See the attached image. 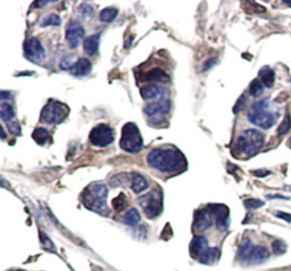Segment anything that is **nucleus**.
<instances>
[{
	"mask_svg": "<svg viewBox=\"0 0 291 271\" xmlns=\"http://www.w3.org/2000/svg\"><path fill=\"white\" fill-rule=\"evenodd\" d=\"M146 81H154V82H169L168 74L163 71L162 69H153L149 72H147L145 75Z\"/></svg>",
	"mask_w": 291,
	"mask_h": 271,
	"instance_id": "obj_20",
	"label": "nucleus"
},
{
	"mask_svg": "<svg viewBox=\"0 0 291 271\" xmlns=\"http://www.w3.org/2000/svg\"><path fill=\"white\" fill-rule=\"evenodd\" d=\"M290 129H291V118L289 114H286L283 121L281 122L279 128H277V133H279L280 136H284L289 132Z\"/></svg>",
	"mask_w": 291,
	"mask_h": 271,
	"instance_id": "obj_30",
	"label": "nucleus"
},
{
	"mask_svg": "<svg viewBox=\"0 0 291 271\" xmlns=\"http://www.w3.org/2000/svg\"><path fill=\"white\" fill-rule=\"evenodd\" d=\"M149 166L160 172L174 173L183 171L187 167L186 157L176 148L160 147L151 150L147 156Z\"/></svg>",
	"mask_w": 291,
	"mask_h": 271,
	"instance_id": "obj_1",
	"label": "nucleus"
},
{
	"mask_svg": "<svg viewBox=\"0 0 291 271\" xmlns=\"http://www.w3.org/2000/svg\"><path fill=\"white\" fill-rule=\"evenodd\" d=\"M73 60H74L73 56H67V57H65V59H63L61 62V64H60L61 69L71 71V69L73 68V65L75 64V62Z\"/></svg>",
	"mask_w": 291,
	"mask_h": 271,
	"instance_id": "obj_34",
	"label": "nucleus"
},
{
	"mask_svg": "<svg viewBox=\"0 0 291 271\" xmlns=\"http://www.w3.org/2000/svg\"><path fill=\"white\" fill-rule=\"evenodd\" d=\"M264 84L262 83V81L259 79H255L252 81L249 86V94L252 95L253 97H258L263 94V90H264Z\"/></svg>",
	"mask_w": 291,
	"mask_h": 271,
	"instance_id": "obj_27",
	"label": "nucleus"
},
{
	"mask_svg": "<svg viewBox=\"0 0 291 271\" xmlns=\"http://www.w3.org/2000/svg\"><path fill=\"white\" fill-rule=\"evenodd\" d=\"M84 37L83 26L78 21H70L66 26V40L71 48L80 46Z\"/></svg>",
	"mask_w": 291,
	"mask_h": 271,
	"instance_id": "obj_10",
	"label": "nucleus"
},
{
	"mask_svg": "<svg viewBox=\"0 0 291 271\" xmlns=\"http://www.w3.org/2000/svg\"><path fill=\"white\" fill-rule=\"evenodd\" d=\"M140 220H141L140 213H139L137 208H131V210H129L127 212V214L123 218L124 224L128 226H136L140 222Z\"/></svg>",
	"mask_w": 291,
	"mask_h": 271,
	"instance_id": "obj_25",
	"label": "nucleus"
},
{
	"mask_svg": "<svg viewBox=\"0 0 291 271\" xmlns=\"http://www.w3.org/2000/svg\"><path fill=\"white\" fill-rule=\"evenodd\" d=\"M215 63H216V59H212V60H208L207 62H206V64L204 65V71L206 70H208V68H210V66L214 65Z\"/></svg>",
	"mask_w": 291,
	"mask_h": 271,
	"instance_id": "obj_39",
	"label": "nucleus"
},
{
	"mask_svg": "<svg viewBox=\"0 0 291 271\" xmlns=\"http://www.w3.org/2000/svg\"><path fill=\"white\" fill-rule=\"evenodd\" d=\"M275 215L277 218H280V219H283L286 222H291V214L290 213H285V212H282V211H277L275 212Z\"/></svg>",
	"mask_w": 291,
	"mask_h": 271,
	"instance_id": "obj_37",
	"label": "nucleus"
},
{
	"mask_svg": "<svg viewBox=\"0 0 291 271\" xmlns=\"http://www.w3.org/2000/svg\"><path fill=\"white\" fill-rule=\"evenodd\" d=\"M99 42H100V33L90 35V37H88L83 42L84 51L90 56L95 55L98 51V48H99Z\"/></svg>",
	"mask_w": 291,
	"mask_h": 271,
	"instance_id": "obj_18",
	"label": "nucleus"
},
{
	"mask_svg": "<svg viewBox=\"0 0 291 271\" xmlns=\"http://www.w3.org/2000/svg\"><path fill=\"white\" fill-rule=\"evenodd\" d=\"M14 271H24V270H14Z\"/></svg>",
	"mask_w": 291,
	"mask_h": 271,
	"instance_id": "obj_42",
	"label": "nucleus"
},
{
	"mask_svg": "<svg viewBox=\"0 0 291 271\" xmlns=\"http://www.w3.org/2000/svg\"><path fill=\"white\" fill-rule=\"evenodd\" d=\"M11 92H8V91H2L0 92V97H2V99H7V98H11Z\"/></svg>",
	"mask_w": 291,
	"mask_h": 271,
	"instance_id": "obj_40",
	"label": "nucleus"
},
{
	"mask_svg": "<svg viewBox=\"0 0 291 271\" xmlns=\"http://www.w3.org/2000/svg\"><path fill=\"white\" fill-rule=\"evenodd\" d=\"M246 104H247V98H246V96H241L240 98L238 99V101H237L236 105H235V107H234V112L235 113H239L241 110H243Z\"/></svg>",
	"mask_w": 291,
	"mask_h": 271,
	"instance_id": "obj_35",
	"label": "nucleus"
},
{
	"mask_svg": "<svg viewBox=\"0 0 291 271\" xmlns=\"http://www.w3.org/2000/svg\"><path fill=\"white\" fill-rule=\"evenodd\" d=\"M238 257L243 263L259 264L270 257V253L265 246L254 245L250 239L246 238L239 247Z\"/></svg>",
	"mask_w": 291,
	"mask_h": 271,
	"instance_id": "obj_5",
	"label": "nucleus"
},
{
	"mask_svg": "<svg viewBox=\"0 0 291 271\" xmlns=\"http://www.w3.org/2000/svg\"><path fill=\"white\" fill-rule=\"evenodd\" d=\"M69 113L70 109L65 104L50 99L42 110L41 119L49 124H60L64 121Z\"/></svg>",
	"mask_w": 291,
	"mask_h": 271,
	"instance_id": "obj_8",
	"label": "nucleus"
},
{
	"mask_svg": "<svg viewBox=\"0 0 291 271\" xmlns=\"http://www.w3.org/2000/svg\"><path fill=\"white\" fill-rule=\"evenodd\" d=\"M7 126H8V128H10V130H11L13 133H15V135H19V133L21 132V129H20L19 123H17L16 121H13V122H11V123H8Z\"/></svg>",
	"mask_w": 291,
	"mask_h": 271,
	"instance_id": "obj_36",
	"label": "nucleus"
},
{
	"mask_svg": "<svg viewBox=\"0 0 291 271\" xmlns=\"http://www.w3.org/2000/svg\"><path fill=\"white\" fill-rule=\"evenodd\" d=\"M207 248H208L207 239L204 236H196L191 241L190 252L192 253V255L201 256L206 251H207Z\"/></svg>",
	"mask_w": 291,
	"mask_h": 271,
	"instance_id": "obj_17",
	"label": "nucleus"
},
{
	"mask_svg": "<svg viewBox=\"0 0 291 271\" xmlns=\"http://www.w3.org/2000/svg\"><path fill=\"white\" fill-rule=\"evenodd\" d=\"M111 205L114 206V208L116 211H123L125 207L128 206V202H127V198H125V195L122 193L120 194L118 197H115L113 201H111Z\"/></svg>",
	"mask_w": 291,
	"mask_h": 271,
	"instance_id": "obj_28",
	"label": "nucleus"
},
{
	"mask_svg": "<svg viewBox=\"0 0 291 271\" xmlns=\"http://www.w3.org/2000/svg\"><path fill=\"white\" fill-rule=\"evenodd\" d=\"M114 131L109 126L105 123L98 124L92 129L89 136L91 144L97 146V147H106L114 141Z\"/></svg>",
	"mask_w": 291,
	"mask_h": 271,
	"instance_id": "obj_9",
	"label": "nucleus"
},
{
	"mask_svg": "<svg viewBox=\"0 0 291 271\" xmlns=\"http://www.w3.org/2000/svg\"><path fill=\"white\" fill-rule=\"evenodd\" d=\"M32 138L34 139L35 143H38L39 145H44L49 140V138H50V136H49L47 129L37 128L32 133Z\"/></svg>",
	"mask_w": 291,
	"mask_h": 271,
	"instance_id": "obj_24",
	"label": "nucleus"
},
{
	"mask_svg": "<svg viewBox=\"0 0 291 271\" xmlns=\"http://www.w3.org/2000/svg\"><path fill=\"white\" fill-rule=\"evenodd\" d=\"M169 109H171V103L167 99H162L157 101V103L148 104L145 109V113L151 118H157L159 117V114H165L167 113Z\"/></svg>",
	"mask_w": 291,
	"mask_h": 271,
	"instance_id": "obj_14",
	"label": "nucleus"
},
{
	"mask_svg": "<svg viewBox=\"0 0 291 271\" xmlns=\"http://www.w3.org/2000/svg\"><path fill=\"white\" fill-rule=\"evenodd\" d=\"M0 118H2L3 121H5L7 124L14 121L15 113L14 109L12 107V105L7 103L2 104V107H0Z\"/></svg>",
	"mask_w": 291,
	"mask_h": 271,
	"instance_id": "obj_23",
	"label": "nucleus"
},
{
	"mask_svg": "<svg viewBox=\"0 0 291 271\" xmlns=\"http://www.w3.org/2000/svg\"><path fill=\"white\" fill-rule=\"evenodd\" d=\"M162 94L160 88L155 86V84H150V86H146L141 88V96L145 99H156Z\"/></svg>",
	"mask_w": 291,
	"mask_h": 271,
	"instance_id": "obj_22",
	"label": "nucleus"
},
{
	"mask_svg": "<svg viewBox=\"0 0 291 271\" xmlns=\"http://www.w3.org/2000/svg\"><path fill=\"white\" fill-rule=\"evenodd\" d=\"M119 14V11L116 10L115 7H108L102 10L99 14V20L101 22H106V23H109V22H113L116 16Z\"/></svg>",
	"mask_w": 291,
	"mask_h": 271,
	"instance_id": "obj_26",
	"label": "nucleus"
},
{
	"mask_svg": "<svg viewBox=\"0 0 291 271\" xmlns=\"http://www.w3.org/2000/svg\"><path fill=\"white\" fill-rule=\"evenodd\" d=\"M272 250L276 255H282L286 252V245L285 243L282 241H274L272 243Z\"/></svg>",
	"mask_w": 291,
	"mask_h": 271,
	"instance_id": "obj_31",
	"label": "nucleus"
},
{
	"mask_svg": "<svg viewBox=\"0 0 291 271\" xmlns=\"http://www.w3.org/2000/svg\"><path fill=\"white\" fill-rule=\"evenodd\" d=\"M259 80L266 88H272L275 81V74L270 66H263L258 72Z\"/></svg>",
	"mask_w": 291,
	"mask_h": 271,
	"instance_id": "obj_19",
	"label": "nucleus"
},
{
	"mask_svg": "<svg viewBox=\"0 0 291 271\" xmlns=\"http://www.w3.org/2000/svg\"><path fill=\"white\" fill-rule=\"evenodd\" d=\"M284 5H291V2H283Z\"/></svg>",
	"mask_w": 291,
	"mask_h": 271,
	"instance_id": "obj_41",
	"label": "nucleus"
},
{
	"mask_svg": "<svg viewBox=\"0 0 291 271\" xmlns=\"http://www.w3.org/2000/svg\"><path fill=\"white\" fill-rule=\"evenodd\" d=\"M208 207L213 212L215 221H216V227L222 232L229 228V207L223 204H210Z\"/></svg>",
	"mask_w": 291,
	"mask_h": 271,
	"instance_id": "obj_13",
	"label": "nucleus"
},
{
	"mask_svg": "<svg viewBox=\"0 0 291 271\" xmlns=\"http://www.w3.org/2000/svg\"><path fill=\"white\" fill-rule=\"evenodd\" d=\"M139 204L149 219H155L163 211V195L159 189H154L139 198Z\"/></svg>",
	"mask_w": 291,
	"mask_h": 271,
	"instance_id": "obj_7",
	"label": "nucleus"
},
{
	"mask_svg": "<svg viewBox=\"0 0 291 271\" xmlns=\"http://www.w3.org/2000/svg\"><path fill=\"white\" fill-rule=\"evenodd\" d=\"M245 206L249 208V210H255V208H258L264 205V202L261 201V199H257V198H248L246 199L244 202Z\"/></svg>",
	"mask_w": 291,
	"mask_h": 271,
	"instance_id": "obj_32",
	"label": "nucleus"
},
{
	"mask_svg": "<svg viewBox=\"0 0 291 271\" xmlns=\"http://www.w3.org/2000/svg\"><path fill=\"white\" fill-rule=\"evenodd\" d=\"M41 26H49V25H53V26H60L61 25V17L57 14H49L48 16L44 17V19L41 21L40 23Z\"/></svg>",
	"mask_w": 291,
	"mask_h": 271,
	"instance_id": "obj_29",
	"label": "nucleus"
},
{
	"mask_svg": "<svg viewBox=\"0 0 291 271\" xmlns=\"http://www.w3.org/2000/svg\"><path fill=\"white\" fill-rule=\"evenodd\" d=\"M253 173L257 177H265V176L270 175L271 172L267 171V170H256V171H253Z\"/></svg>",
	"mask_w": 291,
	"mask_h": 271,
	"instance_id": "obj_38",
	"label": "nucleus"
},
{
	"mask_svg": "<svg viewBox=\"0 0 291 271\" xmlns=\"http://www.w3.org/2000/svg\"><path fill=\"white\" fill-rule=\"evenodd\" d=\"M148 188V181L146 178L138 172L131 173V189L133 193L140 194Z\"/></svg>",
	"mask_w": 291,
	"mask_h": 271,
	"instance_id": "obj_16",
	"label": "nucleus"
},
{
	"mask_svg": "<svg viewBox=\"0 0 291 271\" xmlns=\"http://www.w3.org/2000/svg\"><path fill=\"white\" fill-rule=\"evenodd\" d=\"M264 143H265V138L262 132L255 130V129H247L237 139L235 152L239 155L253 156L263 147Z\"/></svg>",
	"mask_w": 291,
	"mask_h": 271,
	"instance_id": "obj_3",
	"label": "nucleus"
},
{
	"mask_svg": "<svg viewBox=\"0 0 291 271\" xmlns=\"http://www.w3.org/2000/svg\"><path fill=\"white\" fill-rule=\"evenodd\" d=\"M79 12L84 19H90V17L93 16V10L91 8V6L86 5V4H83V5L79 7Z\"/></svg>",
	"mask_w": 291,
	"mask_h": 271,
	"instance_id": "obj_33",
	"label": "nucleus"
},
{
	"mask_svg": "<svg viewBox=\"0 0 291 271\" xmlns=\"http://www.w3.org/2000/svg\"><path fill=\"white\" fill-rule=\"evenodd\" d=\"M142 145L141 133L136 124L132 122L124 124L120 140L121 148L129 153H138L142 148Z\"/></svg>",
	"mask_w": 291,
	"mask_h": 271,
	"instance_id": "obj_6",
	"label": "nucleus"
},
{
	"mask_svg": "<svg viewBox=\"0 0 291 271\" xmlns=\"http://www.w3.org/2000/svg\"><path fill=\"white\" fill-rule=\"evenodd\" d=\"M25 56L32 62H42L46 59V52L41 42L37 38H31L26 41L24 46Z\"/></svg>",
	"mask_w": 291,
	"mask_h": 271,
	"instance_id": "obj_11",
	"label": "nucleus"
},
{
	"mask_svg": "<svg viewBox=\"0 0 291 271\" xmlns=\"http://www.w3.org/2000/svg\"><path fill=\"white\" fill-rule=\"evenodd\" d=\"M268 105H270L268 98H264L255 103L249 111V121L262 129H270L274 126L277 117L268 111Z\"/></svg>",
	"mask_w": 291,
	"mask_h": 271,
	"instance_id": "obj_4",
	"label": "nucleus"
},
{
	"mask_svg": "<svg viewBox=\"0 0 291 271\" xmlns=\"http://www.w3.org/2000/svg\"><path fill=\"white\" fill-rule=\"evenodd\" d=\"M92 65L90 63V61L87 59H80L75 64L73 65V68L71 69V73L75 75V77H84L91 72Z\"/></svg>",
	"mask_w": 291,
	"mask_h": 271,
	"instance_id": "obj_15",
	"label": "nucleus"
},
{
	"mask_svg": "<svg viewBox=\"0 0 291 271\" xmlns=\"http://www.w3.org/2000/svg\"><path fill=\"white\" fill-rule=\"evenodd\" d=\"M107 194H108V189L104 184L92 183L88 186L82 195L83 204L88 208L99 213V214L107 215L109 213L106 203Z\"/></svg>",
	"mask_w": 291,
	"mask_h": 271,
	"instance_id": "obj_2",
	"label": "nucleus"
},
{
	"mask_svg": "<svg viewBox=\"0 0 291 271\" xmlns=\"http://www.w3.org/2000/svg\"><path fill=\"white\" fill-rule=\"evenodd\" d=\"M214 220V214L208 205L205 208H200L195 214L194 229L196 232H205V230H207L210 226H212Z\"/></svg>",
	"mask_w": 291,
	"mask_h": 271,
	"instance_id": "obj_12",
	"label": "nucleus"
},
{
	"mask_svg": "<svg viewBox=\"0 0 291 271\" xmlns=\"http://www.w3.org/2000/svg\"><path fill=\"white\" fill-rule=\"evenodd\" d=\"M220 259V250L217 247H208L203 255L199 256V262L204 264H213Z\"/></svg>",
	"mask_w": 291,
	"mask_h": 271,
	"instance_id": "obj_21",
	"label": "nucleus"
}]
</instances>
